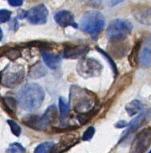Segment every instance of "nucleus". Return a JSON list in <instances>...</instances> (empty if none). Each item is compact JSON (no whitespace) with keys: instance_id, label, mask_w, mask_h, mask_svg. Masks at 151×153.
I'll list each match as a JSON object with an SVG mask.
<instances>
[{"instance_id":"obj_1","label":"nucleus","mask_w":151,"mask_h":153,"mask_svg":"<svg viewBox=\"0 0 151 153\" xmlns=\"http://www.w3.org/2000/svg\"><path fill=\"white\" fill-rule=\"evenodd\" d=\"M45 98V93L39 85L27 83L19 89L17 100L19 106L26 111H34L40 107Z\"/></svg>"},{"instance_id":"obj_2","label":"nucleus","mask_w":151,"mask_h":153,"mask_svg":"<svg viewBox=\"0 0 151 153\" xmlns=\"http://www.w3.org/2000/svg\"><path fill=\"white\" fill-rule=\"evenodd\" d=\"M70 104L79 114L86 113L95 108L96 96L85 88L73 85L70 91Z\"/></svg>"},{"instance_id":"obj_3","label":"nucleus","mask_w":151,"mask_h":153,"mask_svg":"<svg viewBox=\"0 0 151 153\" xmlns=\"http://www.w3.org/2000/svg\"><path fill=\"white\" fill-rule=\"evenodd\" d=\"M105 26V19L100 12L87 11L80 20V26L83 31L96 39Z\"/></svg>"},{"instance_id":"obj_4","label":"nucleus","mask_w":151,"mask_h":153,"mask_svg":"<svg viewBox=\"0 0 151 153\" xmlns=\"http://www.w3.org/2000/svg\"><path fill=\"white\" fill-rule=\"evenodd\" d=\"M2 85L7 88H13L19 85L24 78V67L21 65L10 64L2 70Z\"/></svg>"},{"instance_id":"obj_5","label":"nucleus","mask_w":151,"mask_h":153,"mask_svg":"<svg viewBox=\"0 0 151 153\" xmlns=\"http://www.w3.org/2000/svg\"><path fill=\"white\" fill-rule=\"evenodd\" d=\"M133 25L124 19H115L110 23L107 28V36L111 41L117 42L126 38L131 33Z\"/></svg>"},{"instance_id":"obj_6","label":"nucleus","mask_w":151,"mask_h":153,"mask_svg":"<svg viewBox=\"0 0 151 153\" xmlns=\"http://www.w3.org/2000/svg\"><path fill=\"white\" fill-rule=\"evenodd\" d=\"M102 70V65L93 58H83L77 65V71L82 77L99 76Z\"/></svg>"},{"instance_id":"obj_7","label":"nucleus","mask_w":151,"mask_h":153,"mask_svg":"<svg viewBox=\"0 0 151 153\" xmlns=\"http://www.w3.org/2000/svg\"><path fill=\"white\" fill-rule=\"evenodd\" d=\"M151 144V128L143 129L134 138L130 153H143Z\"/></svg>"},{"instance_id":"obj_8","label":"nucleus","mask_w":151,"mask_h":153,"mask_svg":"<svg viewBox=\"0 0 151 153\" xmlns=\"http://www.w3.org/2000/svg\"><path fill=\"white\" fill-rule=\"evenodd\" d=\"M48 10L45 5L40 4L33 7L26 13V19L30 23L34 25L45 24L47 21Z\"/></svg>"},{"instance_id":"obj_9","label":"nucleus","mask_w":151,"mask_h":153,"mask_svg":"<svg viewBox=\"0 0 151 153\" xmlns=\"http://www.w3.org/2000/svg\"><path fill=\"white\" fill-rule=\"evenodd\" d=\"M78 141L79 135L78 133L65 134L60 139L58 143L53 147L50 153H63L78 143Z\"/></svg>"},{"instance_id":"obj_10","label":"nucleus","mask_w":151,"mask_h":153,"mask_svg":"<svg viewBox=\"0 0 151 153\" xmlns=\"http://www.w3.org/2000/svg\"><path fill=\"white\" fill-rule=\"evenodd\" d=\"M138 60L144 68L151 66V35L145 38L141 45Z\"/></svg>"},{"instance_id":"obj_11","label":"nucleus","mask_w":151,"mask_h":153,"mask_svg":"<svg viewBox=\"0 0 151 153\" xmlns=\"http://www.w3.org/2000/svg\"><path fill=\"white\" fill-rule=\"evenodd\" d=\"M151 113H150V111H146V112H142L140 115H138L136 118H134L129 124H128V128L122 133V138L121 140L125 139L126 137L130 135V134L134 133L140 128L150 118Z\"/></svg>"},{"instance_id":"obj_12","label":"nucleus","mask_w":151,"mask_h":153,"mask_svg":"<svg viewBox=\"0 0 151 153\" xmlns=\"http://www.w3.org/2000/svg\"><path fill=\"white\" fill-rule=\"evenodd\" d=\"M89 48L85 45H66L63 50V57L65 58L76 59L82 57L88 53Z\"/></svg>"},{"instance_id":"obj_13","label":"nucleus","mask_w":151,"mask_h":153,"mask_svg":"<svg viewBox=\"0 0 151 153\" xmlns=\"http://www.w3.org/2000/svg\"><path fill=\"white\" fill-rule=\"evenodd\" d=\"M55 20L59 26L62 27L73 26L74 28H78V24L74 22V17L70 11L61 10L55 14Z\"/></svg>"},{"instance_id":"obj_14","label":"nucleus","mask_w":151,"mask_h":153,"mask_svg":"<svg viewBox=\"0 0 151 153\" xmlns=\"http://www.w3.org/2000/svg\"><path fill=\"white\" fill-rule=\"evenodd\" d=\"M22 122L26 126L35 130H45L48 125L43 120L42 117H38L35 115H29L22 119Z\"/></svg>"},{"instance_id":"obj_15","label":"nucleus","mask_w":151,"mask_h":153,"mask_svg":"<svg viewBox=\"0 0 151 153\" xmlns=\"http://www.w3.org/2000/svg\"><path fill=\"white\" fill-rule=\"evenodd\" d=\"M134 15L139 22L146 26L151 25V7L137 10L136 11L134 12Z\"/></svg>"},{"instance_id":"obj_16","label":"nucleus","mask_w":151,"mask_h":153,"mask_svg":"<svg viewBox=\"0 0 151 153\" xmlns=\"http://www.w3.org/2000/svg\"><path fill=\"white\" fill-rule=\"evenodd\" d=\"M42 56H43V59L45 62V64L50 69H55L59 66L60 63H61V57L58 55L51 53L47 51H43Z\"/></svg>"},{"instance_id":"obj_17","label":"nucleus","mask_w":151,"mask_h":153,"mask_svg":"<svg viewBox=\"0 0 151 153\" xmlns=\"http://www.w3.org/2000/svg\"><path fill=\"white\" fill-rule=\"evenodd\" d=\"M2 105L5 111L10 116L15 118V112H16L17 105L16 101L14 98L10 97H2Z\"/></svg>"},{"instance_id":"obj_18","label":"nucleus","mask_w":151,"mask_h":153,"mask_svg":"<svg viewBox=\"0 0 151 153\" xmlns=\"http://www.w3.org/2000/svg\"><path fill=\"white\" fill-rule=\"evenodd\" d=\"M43 120L47 125L55 122L58 119V109L55 105H51L48 107L45 113L42 117Z\"/></svg>"},{"instance_id":"obj_19","label":"nucleus","mask_w":151,"mask_h":153,"mask_svg":"<svg viewBox=\"0 0 151 153\" xmlns=\"http://www.w3.org/2000/svg\"><path fill=\"white\" fill-rule=\"evenodd\" d=\"M142 108H143V105L139 100H134L126 106V110L129 116L133 117L134 115H136L137 113H138L142 109Z\"/></svg>"},{"instance_id":"obj_20","label":"nucleus","mask_w":151,"mask_h":153,"mask_svg":"<svg viewBox=\"0 0 151 153\" xmlns=\"http://www.w3.org/2000/svg\"><path fill=\"white\" fill-rule=\"evenodd\" d=\"M58 105H59V110H60V117H61V121L63 122L64 120H66L70 112V106L67 103L65 98L59 97L58 100Z\"/></svg>"},{"instance_id":"obj_21","label":"nucleus","mask_w":151,"mask_h":153,"mask_svg":"<svg viewBox=\"0 0 151 153\" xmlns=\"http://www.w3.org/2000/svg\"><path fill=\"white\" fill-rule=\"evenodd\" d=\"M47 74L46 69L41 64H37L34 65L30 72V75L33 78H38V77H43Z\"/></svg>"},{"instance_id":"obj_22","label":"nucleus","mask_w":151,"mask_h":153,"mask_svg":"<svg viewBox=\"0 0 151 153\" xmlns=\"http://www.w3.org/2000/svg\"><path fill=\"white\" fill-rule=\"evenodd\" d=\"M98 112V108H93V110H91L90 112H86V113H83V114L78 115V121L81 123V124H86V123H88L94 116H95Z\"/></svg>"},{"instance_id":"obj_23","label":"nucleus","mask_w":151,"mask_h":153,"mask_svg":"<svg viewBox=\"0 0 151 153\" xmlns=\"http://www.w3.org/2000/svg\"><path fill=\"white\" fill-rule=\"evenodd\" d=\"M141 45V41H138V42L134 45V49H133L131 53L129 55V62L131 63L132 66H135L137 65V60L138 59L139 52H140Z\"/></svg>"},{"instance_id":"obj_24","label":"nucleus","mask_w":151,"mask_h":153,"mask_svg":"<svg viewBox=\"0 0 151 153\" xmlns=\"http://www.w3.org/2000/svg\"><path fill=\"white\" fill-rule=\"evenodd\" d=\"M54 146L55 143L53 142H45L41 143L35 148L34 153H50Z\"/></svg>"},{"instance_id":"obj_25","label":"nucleus","mask_w":151,"mask_h":153,"mask_svg":"<svg viewBox=\"0 0 151 153\" xmlns=\"http://www.w3.org/2000/svg\"><path fill=\"white\" fill-rule=\"evenodd\" d=\"M95 49L97 50H98V52L100 53H102V54L104 56V57H105V59L107 60V62H109V64L110 65V66H111V69H112L113 72H114V74L115 76H117V66H116V65H115L114 62L113 61L112 57H110V56L109 54H108L107 53H105L104 50H102V49H100L99 47H95Z\"/></svg>"},{"instance_id":"obj_26","label":"nucleus","mask_w":151,"mask_h":153,"mask_svg":"<svg viewBox=\"0 0 151 153\" xmlns=\"http://www.w3.org/2000/svg\"><path fill=\"white\" fill-rule=\"evenodd\" d=\"M26 149L19 143H11L7 150V153H25Z\"/></svg>"},{"instance_id":"obj_27","label":"nucleus","mask_w":151,"mask_h":153,"mask_svg":"<svg viewBox=\"0 0 151 153\" xmlns=\"http://www.w3.org/2000/svg\"><path fill=\"white\" fill-rule=\"evenodd\" d=\"M5 56L9 58L10 60H15L17 58L21 57V51L19 50H17V49H11V50H9L6 51L5 53Z\"/></svg>"},{"instance_id":"obj_28","label":"nucleus","mask_w":151,"mask_h":153,"mask_svg":"<svg viewBox=\"0 0 151 153\" xmlns=\"http://www.w3.org/2000/svg\"><path fill=\"white\" fill-rule=\"evenodd\" d=\"M7 124L10 125L12 133L14 134V136H20V134H21V131H22L21 128H20V126H19V124H17L16 122L14 121V120H7Z\"/></svg>"},{"instance_id":"obj_29","label":"nucleus","mask_w":151,"mask_h":153,"mask_svg":"<svg viewBox=\"0 0 151 153\" xmlns=\"http://www.w3.org/2000/svg\"><path fill=\"white\" fill-rule=\"evenodd\" d=\"M95 132V129L93 127H90L86 129V131H84L83 135H82V140L83 141H89L90 140L92 137L93 136V134Z\"/></svg>"},{"instance_id":"obj_30","label":"nucleus","mask_w":151,"mask_h":153,"mask_svg":"<svg viewBox=\"0 0 151 153\" xmlns=\"http://www.w3.org/2000/svg\"><path fill=\"white\" fill-rule=\"evenodd\" d=\"M11 16V12L8 10H0V22L4 23L6 22L9 21Z\"/></svg>"},{"instance_id":"obj_31","label":"nucleus","mask_w":151,"mask_h":153,"mask_svg":"<svg viewBox=\"0 0 151 153\" xmlns=\"http://www.w3.org/2000/svg\"><path fill=\"white\" fill-rule=\"evenodd\" d=\"M8 3L13 7H20L22 5L23 2L22 0H9Z\"/></svg>"},{"instance_id":"obj_32","label":"nucleus","mask_w":151,"mask_h":153,"mask_svg":"<svg viewBox=\"0 0 151 153\" xmlns=\"http://www.w3.org/2000/svg\"><path fill=\"white\" fill-rule=\"evenodd\" d=\"M128 124L126 122L124 121V120H121V121H118L117 124H115V127L117 128H124L126 126H128Z\"/></svg>"},{"instance_id":"obj_33","label":"nucleus","mask_w":151,"mask_h":153,"mask_svg":"<svg viewBox=\"0 0 151 153\" xmlns=\"http://www.w3.org/2000/svg\"><path fill=\"white\" fill-rule=\"evenodd\" d=\"M148 153H151V150L150 151V152H149Z\"/></svg>"}]
</instances>
